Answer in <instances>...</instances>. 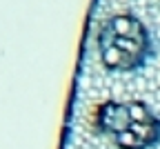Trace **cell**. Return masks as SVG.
<instances>
[{"mask_svg": "<svg viewBox=\"0 0 160 149\" xmlns=\"http://www.w3.org/2000/svg\"><path fill=\"white\" fill-rule=\"evenodd\" d=\"M151 33L140 18L116 13L107 18L98 31V56L107 71H136L151 56Z\"/></svg>", "mask_w": 160, "mask_h": 149, "instance_id": "obj_2", "label": "cell"}, {"mask_svg": "<svg viewBox=\"0 0 160 149\" xmlns=\"http://www.w3.org/2000/svg\"><path fill=\"white\" fill-rule=\"evenodd\" d=\"M100 134L118 149H151L160 145V118L142 100H107L93 114Z\"/></svg>", "mask_w": 160, "mask_h": 149, "instance_id": "obj_1", "label": "cell"}]
</instances>
